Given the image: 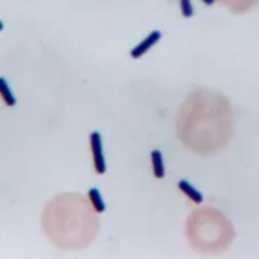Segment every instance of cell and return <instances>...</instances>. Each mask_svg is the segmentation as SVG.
Returning <instances> with one entry per match:
<instances>
[{
	"instance_id": "6da1fadb",
	"label": "cell",
	"mask_w": 259,
	"mask_h": 259,
	"mask_svg": "<svg viewBox=\"0 0 259 259\" xmlns=\"http://www.w3.org/2000/svg\"><path fill=\"white\" fill-rule=\"evenodd\" d=\"M231 125V112L227 100L219 94L210 91H198L191 95L185 101L179 117V130L192 126V128L180 133V138L192 131L194 139L212 137L211 132L221 130V125Z\"/></svg>"
},
{
	"instance_id": "7a4b0ae2",
	"label": "cell",
	"mask_w": 259,
	"mask_h": 259,
	"mask_svg": "<svg viewBox=\"0 0 259 259\" xmlns=\"http://www.w3.org/2000/svg\"><path fill=\"white\" fill-rule=\"evenodd\" d=\"M187 231L191 244L202 251H223L235 236L230 221L213 208H200L191 214Z\"/></svg>"
},
{
	"instance_id": "3957f363",
	"label": "cell",
	"mask_w": 259,
	"mask_h": 259,
	"mask_svg": "<svg viewBox=\"0 0 259 259\" xmlns=\"http://www.w3.org/2000/svg\"><path fill=\"white\" fill-rule=\"evenodd\" d=\"M91 149L93 153L94 165L98 174H104L106 171V163L102 152V142L98 132L92 133L90 136Z\"/></svg>"
},
{
	"instance_id": "277c9868",
	"label": "cell",
	"mask_w": 259,
	"mask_h": 259,
	"mask_svg": "<svg viewBox=\"0 0 259 259\" xmlns=\"http://www.w3.org/2000/svg\"><path fill=\"white\" fill-rule=\"evenodd\" d=\"M160 37L161 34L160 31H152L145 40H142L136 48L132 50V57L134 59L140 58L160 40Z\"/></svg>"
},
{
	"instance_id": "5b68a950",
	"label": "cell",
	"mask_w": 259,
	"mask_h": 259,
	"mask_svg": "<svg viewBox=\"0 0 259 259\" xmlns=\"http://www.w3.org/2000/svg\"><path fill=\"white\" fill-rule=\"evenodd\" d=\"M259 0H219V2L236 13H244L251 10Z\"/></svg>"
},
{
	"instance_id": "8992f818",
	"label": "cell",
	"mask_w": 259,
	"mask_h": 259,
	"mask_svg": "<svg viewBox=\"0 0 259 259\" xmlns=\"http://www.w3.org/2000/svg\"><path fill=\"white\" fill-rule=\"evenodd\" d=\"M179 188L185 195H187L194 202L196 203V204H200V203L202 202V195L198 191H197L193 186H191L186 180H181L179 183Z\"/></svg>"
},
{
	"instance_id": "52a82bcc",
	"label": "cell",
	"mask_w": 259,
	"mask_h": 259,
	"mask_svg": "<svg viewBox=\"0 0 259 259\" xmlns=\"http://www.w3.org/2000/svg\"><path fill=\"white\" fill-rule=\"evenodd\" d=\"M151 158L154 176L157 178H162L164 176L165 171L161 153L158 150L153 151L151 154Z\"/></svg>"
},
{
	"instance_id": "ba28073f",
	"label": "cell",
	"mask_w": 259,
	"mask_h": 259,
	"mask_svg": "<svg viewBox=\"0 0 259 259\" xmlns=\"http://www.w3.org/2000/svg\"><path fill=\"white\" fill-rule=\"evenodd\" d=\"M89 199L95 208V211L98 213H102L105 210V204L101 198L99 191L97 189H92L89 192Z\"/></svg>"
},
{
	"instance_id": "9c48e42d",
	"label": "cell",
	"mask_w": 259,
	"mask_h": 259,
	"mask_svg": "<svg viewBox=\"0 0 259 259\" xmlns=\"http://www.w3.org/2000/svg\"><path fill=\"white\" fill-rule=\"evenodd\" d=\"M0 93L2 95L4 102L7 105L10 106V107H13V106L16 104V98H14L13 94H12L8 84L6 82L5 80L3 78H1V79H0Z\"/></svg>"
},
{
	"instance_id": "30bf717a",
	"label": "cell",
	"mask_w": 259,
	"mask_h": 259,
	"mask_svg": "<svg viewBox=\"0 0 259 259\" xmlns=\"http://www.w3.org/2000/svg\"><path fill=\"white\" fill-rule=\"evenodd\" d=\"M182 14L184 17L190 18L193 15V7L191 0H180Z\"/></svg>"
},
{
	"instance_id": "8fae6325",
	"label": "cell",
	"mask_w": 259,
	"mask_h": 259,
	"mask_svg": "<svg viewBox=\"0 0 259 259\" xmlns=\"http://www.w3.org/2000/svg\"><path fill=\"white\" fill-rule=\"evenodd\" d=\"M202 1L207 6L212 5L215 2V0H202Z\"/></svg>"
}]
</instances>
